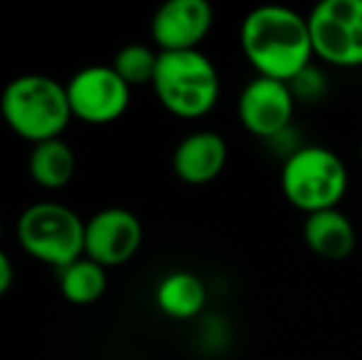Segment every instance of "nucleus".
<instances>
[{
    "label": "nucleus",
    "instance_id": "2",
    "mask_svg": "<svg viewBox=\"0 0 362 360\" xmlns=\"http://www.w3.org/2000/svg\"><path fill=\"white\" fill-rule=\"evenodd\" d=\"M5 124L30 144L59 139L74 119L67 99V84L47 74H23L8 82L0 96Z\"/></svg>",
    "mask_w": 362,
    "mask_h": 360
},
{
    "label": "nucleus",
    "instance_id": "16",
    "mask_svg": "<svg viewBox=\"0 0 362 360\" xmlns=\"http://www.w3.org/2000/svg\"><path fill=\"white\" fill-rule=\"evenodd\" d=\"M158 54L160 52H153L146 45H126L116 52L111 67L129 87H144V84H153L156 79Z\"/></svg>",
    "mask_w": 362,
    "mask_h": 360
},
{
    "label": "nucleus",
    "instance_id": "6",
    "mask_svg": "<svg viewBox=\"0 0 362 360\" xmlns=\"http://www.w3.org/2000/svg\"><path fill=\"white\" fill-rule=\"evenodd\" d=\"M315 57L340 69L362 67V0H320L308 15Z\"/></svg>",
    "mask_w": 362,
    "mask_h": 360
},
{
    "label": "nucleus",
    "instance_id": "20",
    "mask_svg": "<svg viewBox=\"0 0 362 360\" xmlns=\"http://www.w3.org/2000/svg\"><path fill=\"white\" fill-rule=\"evenodd\" d=\"M360 161H362V144H360Z\"/></svg>",
    "mask_w": 362,
    "mask_h": 360
},
{
    "label": "nucleus",
    "instance_id": "7",
    "mask_svg": "<svg viewBox=\"0 0 362 360\" xmlns=\"http://www.w3.org/2000/svg\"><path fill=\"white\" fill-rule=\"evenodd\" d=\"M67 99L72 116L84 124L104 126L121 119L129 109L131 87L114 72V67L94 64L84 67L67 82Z\"/></svg>",
    "mask_w": 362,
    "mask_h": 360
},
{
    "label": "nucleus",
    "instance_id": "8",
    "mask_svg": "<svg viewBox=\"0 0 362 360\" xmlns=\"http://www.w3.org/2000/svg\"><path fill=\"white\" fill-rule=\"evenodd\" d=\"M144 242L141 220L124 207H106L84 225V257L96 265L121 267L131 262Z\"/></svg>",
    "mask_w": 362,
    "mask_h": 360
},
{
    "label": "nucleus",
    "instance_id": "15",
    "mask_svg": "<svg viewBox=\"0 0 362 360\" xmlns=\"http://www.w3.org/2000/svg\"><path fill=\"white\" fill-rule=\"evenodd\" d=\"M59 291L74 306H89L99 301L106 291V269L96 265L89 257L72 262V265L59 269Z\"/></svg>",
    "mask_w": 362,
    "mask_h": 360
},
{
    "label": "nucleus",
    "instance_id": "12",
    "mask_svg": "<svg viewBox=\"0 0 362 360\" xmlns=\"http://www.w3.org/2000/svg\"><path fill=\"white\" fill-rule=\"evenodd\" d=\"M303 242L315 257L325 262H343L355 252L358 232L343 210L313 212L303 220Z\"/></svg>",
    "mask_w": 362,
    "mask_h": 360
},
{
    "label": "nucleus",
    "instance_id": "14",
    "mask_svg": "<svg viewBox=\"0 0 362 360\" xmlns=\"http://www.w3.org/2000/svg\"><path fill=\"white\" fill-rule=\"evenodd\" d=\"M30 178L47 190H59L74 178L76 156L62 139L35 144L28 158Z\"/></svg>",
    "mask_w": 362,
    "mask_h": 360
},
{
    "label": "nucleus",
    "instance_id": "17",
    "mask_svg": "<svg viewBox=\"0 0 362 360\" xmlns=\"http://www.w3.org/2000/svg\"><path fill=\"white\" fill-rule=\"evenodd\" d=\"M291 91H293V99L296 101H303V104H313V101H320L325 96V77L323 72H318V69L310 64V67H305L303 72L298 74V77H293L288 82Z\"/></svg>",
    "mask_w": 362,
    "mask_h": 360
},
{
    "label": "nucleus",
    "instance_id": "5",
    "mask_svg": "<svg viewBox=\"0 0 362 360\" xmlns=\"http://www.w3.org/2000/svg\"><path fill=\"white\" fill-rule=\"evenodd\" d=\"M84 225L62 202H35L20 215L18 240L30 257L62 269L84 257Z\"/></svg>",
    "mask_w": 362,
    "mask_h": 360
},
{
    "label": "nucleus",
    "instance_id": "3",
    "mask_svg": "<svg viewBox=\"0 0 362 360\" xmlns=\"http://www.w3.org/2000/svg\"><path fill=\"white\" fill-rule=\"evenodd\" d=\"M153 89L173 116L200 119L215 109L222 84L212 59L200 50H187L158 54Z\"/></svg>",
    "mask_w": 362,
    "mask_h": 360
},
{
    "label": "nucleus",
    "instance_id": "9",
    "mask_svg": "<svg viewBox=\"0 0 362 360\" xmlns=\"http://www.w3.org/2000/svg\"><path fill=\"white\" fill-rule=\"evenodd\" d=\"M293 111L296 99L288 84L267 77L252 79L237 101L239 124L262 141H269L291 129Z\"/></svg>",
    "mask_w": 362,
    "mask_h": 360
},
{
    "label": "nucleus",
    "instance_id": "10",
    "mask_svg": "<svg viewBox=\"0 0 362 360\" xmlns=\"http://www.w3.org/2000/svg\"><path fill=\"white\" fill-rule=\"evenodd\" d=\"M215 23V13L207 0H168L151 20V35L160 52L197 50Z\"/></svg>",
    "mask_w": 362,
    "mask_h": 360
},
{
    "label": "nucleus",
    "instance_id": "13",
    "mask_svg": "<svg viewBox=\"0 0 362 360\" xmlns=\"http://www.w3.org/2000/svg\"><path fill=\"white\" fill-rule=\"evenodd\" d=\"M156 303L168 318L190 321L200 316L207 303V286L192 272H170L156 289Z\"/></svg>",
    "mask_w": 362,
    "mask_h": 360
},
{
    "label": "nucleus",
    "instance_id": "18",
    "mask_svg": "<svg viewBox=\"0 0 362 360\" xmlns=\"http://www.w3.org/2000/svg\"><path fill=\"white\" fill-rule=\"evenodd\" d=\"M13 279H15L13 262H10V257L0 250V296L8 294V289L13 286Z\"/></svg>",
    "mask_w": 362,
    "mask_h": 360
},
{
    "label": "nucleus",
    "instance_id": "1",
    "mask_svg": "<svg viewBox=\"0 0 362 360\" xmlns=\"http://www.w3.org/2000/svg\"><path fill=\"white\" fill-rule=\"evenodd\" d=\"M239 45L257 77L291 82L310 67L315 52L308 18L284 5L254 8L239 28Z\"/></svg>",
    "mask_w": 362,
    "mask_h": 360
},
{
    "label": "nucleus",
    "instance_id": "19",
    "mask_svg": "<svg viewBox=\"0 0 362 360\" xmlns=\"http://www.w3.org/2000/svg\"><path fill=\"white\" fill-rule=\"evenodd\" d=\"M0 237H3V220H0Z\"/></svg>",
    "mask_w": 362,
    "mask_h": 360
},
{
    "label": "nucleus",
    "instance_id": "4",
    "mask_svg": "<svg viewBox=\"0 0 362 360\" xmlns=\"http://www.w3.org/2000/svg\"><path fill=\"white\" fill-rule=\"evenodd\" d=\"M348 182L343 158L323 146H300L281 166L284 197L303 215L338 207Z\"/></svg>",
    "mask_w": 362,
    "mask_h": 360
},
{
    "label": "nucleus",
    "instance_id": "11",
    "mask_svg": "<svg viewBox=\"0 0 362 360\" xmlns=\"http://www.w3.org/2000/svg\"><path fill=\"white\" fill-rule=\"evenodd\" d=\"M227 141L215 131H195L173 151V170L187 185H207L227 166Z\"/></svg>",
    "mask_w": 362,
    "mask_h": 360
}]
</instances>
